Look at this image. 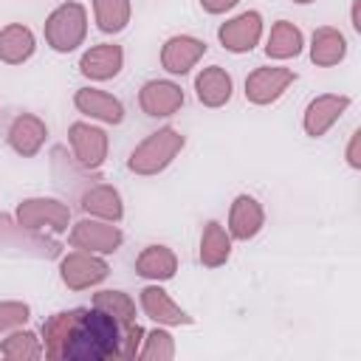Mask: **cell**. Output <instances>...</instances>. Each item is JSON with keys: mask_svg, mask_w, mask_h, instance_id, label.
Segmentation results:
<instances>
[{"mask_svg": "<svg viewBox=\"0 0 361 361\" xmlns=\"http://www.w3.org/2000/svg\"><path fill=\"white\" fill-rule=\"evenodd\" d=\"M302 45H305L302 31L290 20H279V23L271 25V34H268V42H265V54L271 59H290V56L302 54Z\"/></svg>", "mask_w": 361, "mask_h": 361, "instance_id": "25", "label": "cell"}, {"mask_svg": "<svg viewBox=\"0 0 361 361\" xmlns=\"http://www.w3.org/2000/svg\"><path fill=\"white\" fill-rule=\"evenodd\" d=\"M87 37V11L82 3H62L45 20V42L56 54L76 51Z\"/></svg>", "mask_w": 361, "mask_h": 361, "instance_id": "3", "label": "cell"}, {"mask_svg": "<svg viewBox=\"0 0 361 361\" xmlns=\"http://www.w3.org/2000/svg\"><path fill=\"white\" fill-rule=\"evenodd\" d=\"M262 226H265V212H262L259 200L251 197V195H237L231 209H228V234H231V240L245 243V240L257 237L262 231Z\"/></svg>", "mask_w": 361, "mask_h": 361, "instance_id": "16", "label": "cell"}, {"mask_svg": "<svg viewBox=\"0 0 361 361\" xmlns=\"http://www.w3.org/2000/svg\"><path fill=\"white\" fill-rule=\"evenodd\" d=\"M45 135H48V127H45V121L39 118V116H34V113H20L11 124H8V147L17 152V155H23V158H31V155H37L39 149H42V144H45Z\"/></svg>", "mask_w": 361, "mask_h": 361, "instance_id": "15", "label": "cell"}, {"mask_svg": "<svg viewBox=\"0 0 361 361\" xmlns=\"http://www.w3.org/2000/svg\"><path fill=\"white\" fill-rule=\"evenodd\" d=\"M358 6H361V0H353V11H350V20H353V28H355V31H361V17H358Z\"/></svg>", "mask_w": 361, "mask_h": 361, "instance_id": "33", "label": "cell"}, {"mask_svg": "<svg viewBox=\"0 0 361 361\" xmlns=\"http://www.w3.org/2000/svg\"><path fill=\"white\" fill-rule=\"evenodd\" d=\"M0 251L14 254V257L54 259V257H59V243L48 240L42 231L20 226L11 214H0Z\"/></svg>", "mask_w": 361, "mask_h": 361, "instance_id": "4", "label": "cell"}, {"mask_svg": "<svg viewBox=\"0 0 361 361\" xmlns=\"http://www.w3.org/2000/svg\"><path fill=\"white\" fill-rule=\"evenodd\" d=\"M206 54V42L192 37V34H175L164 42L161 48V65L166 73L172 76H183L189 73Z\"/></svg>", "mask_w": 361, "mask_h": 361, "instance_id": "11", "label": "cell"}, {"mask_svg": "<svg viewBox=\"0 0 361 361\" xmlns=\"http://www.w3.org/2000/svg\"><path fill=\"white\" fill-rule=\"evenodd\" d=\"M141 310H144L152 322H158V324H175V327L192 324V316H189L183 307H178V305L169 299V293H166L164 288H158V285H147V288L141 290Z\"/></svg>", "mask_w": 361, "mask_h": 361, "instance_id": "20", "label": "cell"}, {"mask_svg": "<svg viewBox=\"0 0 361 361\" xmlns=\"http://www.w3.org/2000/svg\"><path fill=\"white\" fill-rule=\"evenodd\" d=\"M20 226L25 228H34V231H54V234H62L68 231V223H71V209L62 203V200H54V197H28L17 206V217H14Z\"/></svg>", "mask_w": 361, "mask_h": 361, "instance_id": "5", "label": "cell"}, {"mask_svg": "<svg viewBox=\"0 0 361 361\" xmlns=\"http://www.w3.org/2000/svg\"><path fill=\"white\" fill-rule=\"evenodd\" d=\"M141 344H144V347H138V355H135V358H147V361H155V358H158V361H169V358H175V341H172V336H169L166 330H161V327L144 333Z\"/></svg>", "mask_w": 361, "mask_h": 361, "instance_id": "28", "label": "cell"}, {"mask_svg": "<svg viewBox=\"0 0 361 361\" xmlns=\"http://www.w3.org/2000/svg\"><path fill=\"white\" fill-rule=\"evenodd\" d=\"M231 257V234L217 223L209 220L200 234V262L206 268H220Z\"/></svg>", "mask_w": 361, "mask_h": 361, "instance_id": "24", "label": "cell"}, {"mask_svg": "<svg viewBox=\"0 0 361 361\" xmlns=\"http://www.w3.org/2000/svg\"><path fill=\"white\" fill-rule=\"evenodd\" d=\"M344 56H347V39H344V34L338 28L322 25V28L313 31V39H310V59H313V65L333 68Z\"/></svg>", "mask_w": 361, "mask_h": 361, "instance_id": "22", "label": "cell"}, {"mask_svg": "<svg viewBox=\"0 0 361 361\" xmlns=\"http://www.w3.org/2000/svg\"><path fill=\"white\" fill-rule=\"evenodd\" d=\"M234 82L220 65H209L195 76V96L203 107H223L231 99Z\"/></svg>", "mask_w": 361, "mask_h": 361, "instance_id": "19", "label": "cell"}, {"mask_svg": "<svg viewBox=\"0 0 361 361\" xmlns=\"http://www.w3.org/2000/svg\"><path fill=\"white\" fill-rule=\"evenodd\" d=\"M93 307H102L124 322H135V302L124 290H99L93 293Z\"/></svg>", "mask_w": 361, "mask_h": 361, "instance_id": "29", "label": "cell"}, {"mask_svg": "<svg viewBox=\"0 0 361 361\" xmlns=\"http://www.w3.org/2000/svg\"><path fill=\"white\" fill-rule=\"evenodd\" d=\"M144 327L102 307L59 310L42 324V355L54 361H127L138 355Z\"/></svg>", "mask_w": 361, "mask_h": 361, "instance_id": "1", "label": "cell"}, {"mask_svg": "<svg viewBox=\"0 0 361 361\" xmlns=\"http://www.w3.org/2000/svg\"><path fill=\"white\" fill-rule=\"evenodd\" d=\"M293 3H302L305 6V3H313V0H293Z\"/></svg>", "mask_w": 361, "mask_h": 361, "instance_id": "34", "label": "cell"}, {"mask_svg": "<svg viewBox=\"0 0 361 361\" xmlns=\"http://www.w3.org/2000/svg\"><path fill=\"white\" fill-rule=\"evenodd\" d=\"M107 274H110L107 262H104L102 257L90 254V251H82V248L65 254L62 262H59V279H62L65 288H71V290L93 288V285H99Z\"/></svg>", "mask_w": 361, "mask_h": 361, "instance_id": "6", "label": "cell"}, {"mask_svg": "<svg viewBox=\"0 0 361 361\" xmlns=\"http://www.w3.org/2000/svg\"><path fill=\"white\" fill-rule=\"evenodd\" d=\"M240 0H200V6H203V11L206 14H226L228 8H234Z\"/></svg>", "mask_w": 361, "mask_h": 361, "instance_id": "32", "label": "cell"}, {"mask_svg": "<svg viewBox=\"0 0 361 361\" xmlns=\"http://www.w3.org/2000/svg\"><path fill=\"white\" fill-rule=\"evenodd\" d=\"M130 14H133L130 0H93L96 25H99V31H104V34H118V31H124L127 23H130Z\"/></svg>", "mask_w": 361, "mask_h": 361, "instance_id": "26", "label": "cell"}, {"mask_svg": "<svg viewBox=\"0 0 361 361\" xmlns=\"http://www.w3.org/2000/svg\"><path fill=\"white\" fill-rule=\"evenodd\" d=\"M347 164L353 169H361V130H355L350 135V144H347Z\"/></svg>", "mask_w": 361, "mask_h": 361, "instance_id": "31", "label": "cell"}, {"mask_svg": "<svg viewBox=\"0 0 361 361\" xmlns=\"http://www.w3.org/2000/svg\"><path fill=\"white\" fill-rule=\"evenodd\" d=\"M73 104L82 116H90L96 121H104V124H121L124 121V104L104 93V90H96V87H79L73 93Z\"/></svg>", "mask_w": 361, "mask_h": 361, "instance_id": "17", "label": "cell"}, {"mask_svg": "<svg viewBox=\"0 0 361 361\" xmlns=\"http://www.w3.org/2000/svg\"><path fill=\"white\" fill-rule=\"evenodd\" d=\"M31 319V307L25 302H0V333L17 330Z\"/></svg>", "mask_w": 361, "mask_h": 361, "instance_id": "30", "label": "cell"}, {"mask_svg": "<svg viewBox=\"0 0 361 361\" xmlns=\"http://www.w3.org/2000/svg\"><path fill=\"white\" fill-rule=\"evenodd\" d=\"M262 37V17L259 11H243L231 20H226L217 28V39L231 54H248Z\"/></svg>", "mask_w": 361, "mask_h": 361, "instance_id": "10", "label": "cell"}, {"mask_svg": "<svg viewBox=\"0 0 361 361\" xmlns=\"http://www.w3.org/2000/svg\"><path fill=\"white\" fill-rule=\"evenodd\" d=\"M82 212L90 214V217H99V220H110V223H118L124 217V203H121V195L116 186L110 183H93L82 192Z\"/></svg>", "mask_w": 361, "mask_h": 361, "instance_id": "18", "label": "cell"}, {"mask_svg": "<svg viewBox=\"0 0 361 361\" xmlns=\"http://www.w3.org/2000/svg\"><path fill=\"white\" fill-rule=\"evenodd\" d=\"M175 271H178V257L166 245H147L135 257V274L144 276V279L164 282V279H172Z\"/></svg>", "mask_w": 361, "mask_h": 361, "instance_id": "23", "label": "cell"}, {"mask_svg": "<svg viewBox=\"0 0 361 361\" xmlns=\"http://www.w3.org/2000/svg\"><path fill=\"white\" fill-rule=\"evenodd\" d=\"M68 141H71V149H73V158L82 169H99L107 158V133L93 127V124H85V121H73L68 127Z\"/></svg>", "mask_w": 361, "mask_h": 361, "instance_id": "8", "label": "cell"}, {"mask_svg": "<svg viewBox=\"0 0 361 361\" xmlns=\"http://www.w3.org/2000/svg\"><path fill=\"white\" fill-rule=\"evenodd\" d=\"M138 104L149 118H166L180 110L183 90H180V85H175L169 79H149L138 90Z\"/></svg>", "mask_w": 361, "mask_h": 361, "instance_id": "12", "label": "cell"}, {"mask_svg": "<svg viewBox=\"0 0 361 361\" xmlns=\"http://www.w3.org/2000/svg\"><path fill=\"white\" fill-rule=\"evenodd\" d=\"M186 138L180 135V130L175 127H161L155 133H149L127 158V169L135 175H158L164 172L175 155L183 149Z\"/></svg>", "mask_w": 361, "mask_h": 361, "instance_id": "2", "label": "cell"}, {"mask_svg": "<svg viewBox=\"0 0 361 361\" xmlns=\"http://www.w3.org/2000/svg\"><path fill=\"white\" fill-rule=\"evenodd\" d=\"M124 243V234L110 220H79L71 228V245L90 254H116Z\"/></svg>", "mask_w": 361, "mask_h": 361, "instance_id": "7", "label": "cell"}, {"mask_svg": "<svg viewBox=\"0 0 361 361\" xmlns=\"http://www.w3.org/2000/svg\"><path fill=\"white\" fill-rule=\"evenodd\" d=\"M0 355L8 361H34L42 355V338H37L31 330H14L0 344Z\"/></svg>", "mask_w": 361, "mask_h": 361, "instance_id": "27", "label": "cell"}, {"mask_svg": "<svg viewBox=\"0 0 361 361\" xmlns=\"http://www.w3.org/2000/svg\"><path fill=\"white\" fill-rule=\"evenodd\" d=\"M121 68H124V51L116 42L93 45L79 59V73L85 79H90V82H107V79L118 76Z\"/></svg>", "mask_w": 361, "mask_h": 361, "instance_id": "14", "label": "cell"}, {"mask_svg": "<svg viewBox=\"0 0 361 361\" xmlns=\"http://www.w3.org/2000/svg\"><path fill=\"white\" fill-rule=\"evenodd\" d=\"M350 107V96H338V93H322L316 96L307 107H305V118L302 127L310 138H322Z\"/></svg>", "mask_w": 361, "mask_h": 361, "instance_id": "13", "label": "cell"}, {"mask_svg": "<svg viewBox=\"0 0 361 361\" xmlns=\"http://www.w3.org/2000/svg\"><path fill=\"white\" fill-rule=\"evenodd\" d=\"M293 79H296V73L290 68H282V65L257 68L245 76V99L251 104H271L288 90V85Z\"/></svg>", "mask_w": 361, "mask_h": 361, "instance_id": "9", "label": "cell"}, {"mask_svg": "<svg viewBox=\"0 0 361 361\" xmlns=\"http://www.w3.org/2000/svg\"><path fill=\"white\" fill-rule=\"evenodd\" d=\"M37 48L34 31L23 23H8L6 28H0V62L6 65H23L31 59Z\"/></svg>", "mask_w": 361, "mask_h": 361, "instance_id": "21", "label": "cell"}]
</instances>
